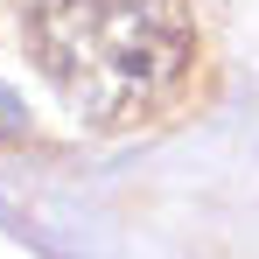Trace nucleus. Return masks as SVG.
<instances>
[{
    "instance_id": "obj_1",
    "label": "nucleus",
    "mask_w": 259,
    "mask_h": 259,
    "mask_svg": "<svg viewBox=\"0 0 259 259\" xmlns=\"http://www.w3.org/2000/svg\"><path fill=\"white\" fill-rule=\"evenodd\" d=\"M28 56L91 126L161 119L196 84L189 0H28Z\"/></svg>"
},
{
    "instance_id": "obj_2",
    "label": "nucleus",
    "mask_w": 259,
    "mask_h": 259,
    "mask_svg": "<svg viewBox=\"0 0 259 259\" xmlns=\"http://www.w3.org/2000/svg\"><path fill=\"white\" fill-rule=\"evenodd\" d=\"M0 140H28V105L0 84Z\"/></svg>"
}]
</instances>
